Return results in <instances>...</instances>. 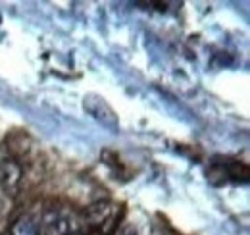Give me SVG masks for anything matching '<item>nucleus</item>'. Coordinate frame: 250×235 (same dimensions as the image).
<instances>
[{
    "mask_svg": "<svg viewBox=\"0 0 250 235\" xmlns=\"http://www.w3.org/2000/svg\"><path fill=\"white\" fill-rule=\"evenodd\" d=\"M83 108L87 114L102 123L106 129L110 131H116L118 129V114L114 112V108L106 102V98H102L100 94H94V93H89L85 98H83Z\"/></svg>",
    "mask_w": 250,
    "mask_h": 235,
    "instance_id": "nucleus-1",
    "label": "nucleus"
},
{
    "mask_svg": "<svg viewBox=\"0 0 250 235\" xmlns=\"http://www.w3.org/2000/svg\"><path fill=\"white\" fill-rule=\"evenodd\" d=\"M114 212L116 208L110 201H96L85 208L83 218L94 230V235H106V226L114 220Z\"/></svg>",
    "mask_w": 250,
    "mask_h": 235,
    "instance_id": "nucleus-2",
    "label": "nucleus"
},
{
    "mask_svg": "<svg viewBox=\"0 0 250 235\" xmlns=\"http://www.w3.org/2000/svg\"><path fill=\"white\" fill-rule=\"evenodd\" d=\"M21 179V166L14 158L0 160V189L10 191L14 189Z\"/></svg>",
    "mask_w": 250,
    "mask_h": 235,
    "instance_id": "nucleus-3",
    "label": "nucleus"
},
{
    "mask_svg": "<svg viewBox=\"0 0 250 235\" xmlns=\"http://www.w3.org/2000/svg\"><path fill=\"white\" fill-rule=\"evenodd\" d=\"M10 235H41L37 224L33 222L29 216H21L14 222L12 230H10Z\"/></svg>",
    "mask_w": 250,
    "mask_h": 235,
    "instance_id": "nucleus-4",
    "label": "nucleus"
},
{
    "mask_svg": "<svg viewBox=\"0 0 250 235\" xmlns=\"http://www.w3.org/2000/svg\"><path fill=\"white\" fill-rule=\"evenodd\" d=\"M69 226L65 218H54L44 226V235H67Z\"/></svg>",
    "mask_w": 250,
    "mask_h": 235,
    "instance_id": "nucleus-5",
    "label": "nucleus"
},
{
    "mask_svg": "<svg viewBox=\"0 0 250 235\" xmlns=\"http://www.w3.org/2000/svg\"><path fill=\"white\" fill-rule=\"evenodd\" d=\"M118 235H139V232H137V228L133 224H124L120 228V234Z\"/></svg>",
    "mask_w": 250,
    "mask_h": 235,
    "instance_id": "nucleus-6",
    "label": "nucleus"
},
{
    "mask_svg": "<svg viewBox=\"0 0 250 235\" xmlns=\"http://www.w3.org/2000/svg\"><path fill=\"white\" fill-rule=\"evenodd\" d=\"M67 235H83V234H77V232H69Z\"/></svg>",
    "mask_w": 250,
    "mask_h": 235,
    "instance_id": "nucleus-7",
    "label": "nucleus"
}]
</instances>
